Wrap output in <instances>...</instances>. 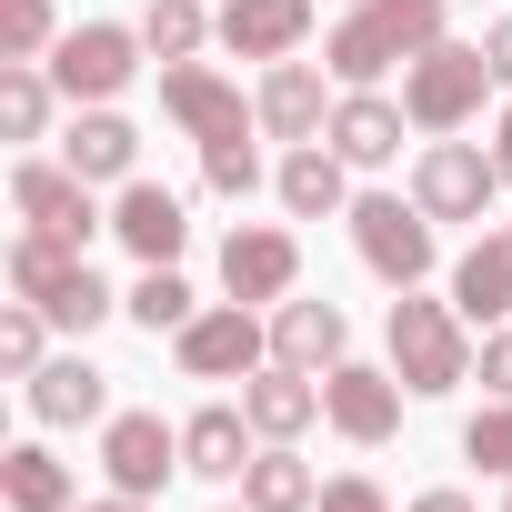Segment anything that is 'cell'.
I'll list each match as a JSON object with an SVG mask.
<instances>
[{"mask_svg":"<svg viewBox=\"0 0 512 512\" xmlns=\"http://www.w3.org/2000/svg\"><path fill=\"white\" fill-rule=\"evenodd\" d=\"M432 41H442V0H362V11L322 41V71L342 91H382V71L392 61H422Z\"/></svg>","mask_w":512,"mask_h":512,"instance_id":"6da1fadb","label":"cell"},{"mask_svg":"<svg viewBox=\"0 0 512 512\" xmlns=\"http://www.w3.org/2000/svg\"><path fill=\"white\" fill-rule=\"evenodd\" d=\"M382 332H392V372H402V392H412V402H442V392H462V382H472V322H462L452 302L402 292Z\"/></svg>","mask_w":512,"mask_h":512,"instance_id":"7a4b0ae2","label":"cell"},{"mask_svg":"<svg viewBox=\"0 0 512 512\" xmlns=\"http://www.w3.org/2000/svg\"><path fill=\"white\" fill-rule=\"evenodd\" d=\"M482 91H502L492 81V61H482V41H432L422 61H402V111H412V131H462L472 111H482Z\"/></svg>","mask_w":512,"mask_h":512,"instance_id":"3957f363","label":"cell"},{"mask_svg":"<svg viewBox=\"0 0 512 512\" xmlns=\"http://www.w3.org/2000/svg\"><path fill=\"white\" fill-rule=\"evenodd\" d=\"M342 221H352V251H362V262H372L392 292H422V272L442 262L432 211H422V201H402V191H362Z\"/></svg>","mask_w":512,"mask_h":512,"instance_id":"277c9868","label":"cell"},{"mask_svg":"<svg viewBox=\"0 0 512 512\" xmlns=\"http://www.w3.org/2000/svg\"><path fill=\"white\" fill-rule=\"evenodd\" d=\"M171 352H181L191 382H251V372L272 362V322L251 312V302H211V312H191L171 332Z\"/></svg>","mask_w":512,"mask_h":512,"instance_id":"5b68a950","label":"cell"},{"mask_svg":"<svg viewBox=\"0 0 512 512\" xmlns=\"http://www.w3.org/2000/svg\"><path fill=\"white\" fill-rule=\"evenodd\" d=\"M141 51H151L141 31H121V21H81V31L51 41V81H61L71 111H91V101H121V91H131Z\"/></svg>","mask_w":512,"mask_h":512,"instance_id":"8992f818","label":"cell"},{"mask_svg":"<svg viewBox=\"0 0 512 512\" xmlns=\"http://www.w3.org/2000/svg\"><path fill=\"white\" fill-rule=\"evenodd\" d=\"M412 201L432 211V221H492V201H502V161L482 151V141H422V161H412Z\"/></svg>","mask_w":512,"mask_h":512,"instance_id":"52a82bcc","label":"cell"},{"mask_svg":"<svg viewBox=\"0 0 512 512\" xmlns=\"http://www.w3.org/2000/svg\"><path fill=\"white\" fill-rule=\"evenodd\" d=\"M11 211H21V231H51V241H71V251H91V231H111L101 201H91V181H81L71 161H21V171H11Z\"/></svg>","mask_w":512,"mask_h":512,"instance_id":"ba28073f","label":"cell"},{"mask_svg":"<svg viewBox=\"0 0 512 512\" xmlns=\"http://www.w3.org/2000/svg\"><path fill=\"white\" fill-rule=\"evenodd\" d=\"M161 111L191 141H231V131H262V101H241L211 61H161Z\"/></svg>","mask_w":512,"mask_h":512,"instance_id":"9c48e42d","label":"cell"},{"mask_svg":"<svg viewBox=\"0 0 512 512\" xmlns=\"http://www.w3.org/2000/svg\"><path fill=\"white\" fill-rule=\"evenodd\" d=\"M322 422L342 432V442H392L402 432V372H372V362H332L322 372Z\"/></svg>","mask_w":512,"mask_h":512,"instance_id":"30bf717a","label":"cell"},{"mask_svg":"<svg viewBox=\"0 0 512 512\" xmlns=\"http://www.w3.org/2000/svg\"><path fill=\"white\" fill-rule=\"evenodd\" d=\"M101 472H111V492H161L171 472H181V422H161V412H111L101 422Z\"/></svg>","mask_w":512,"mask_h":512,"instance_id":"8fae6325","label":"cell"},{"mask_svg":"<svg viewBox=\"0 0 512 512\" xmlns=\"http://www.w3.org/2000/svg\"><path fill=\"white\" fill-rule=\"evenodd\" d=\"M292 282H302V241H292V231L241 221V231L221 241V292H231V302H292Z\"/></svg>","mask_w":512,"mask_h":512,"instance_id":"7c38bea8","label":"cell"},{"mask_svg":"<svg viewBox=\"0 0 512 512\" xmlns=\"http://www.w3.org/2000/svg\"><path fill=\"white\" fill-rule=\"evenodd\" d=\"M262 131L272 141H322L332 131V81H322V61H272L262 71Z\"/></svg>","mask_w":512,"mask_h":512,"instance_id":"4fadbf2b","label":"cell"},{"mask_svg":"<svg viewBox=\"0 0 512 512\" xmlns=\"http://www.w3.org/2000/svg\"><path fill=\"white\" fill-rule=\"evenodd\" d=\"M241 412H251V432H262V442H302V432L322 422V372L262 362V372L241 382Z\"/></svg>","mask_w":512,"mask_h":512,"instance_id":"5bb4252c","label":"cell"},{"mask_svg":"<svg viewBox=\"0 0 512 512\" xmlns=\"http://www.w3.org/2000/svg\"><path fill=\"white\" fill-rule=\"evenodd\" d=\"M312 41V0H221V51L241 61H292Z\"/></svg>","mask_w":512,"mask_h":512,"instance_id":"9a60e30c","label":"cell"},{"mask_svg":"<svg viewBox=\"0 0 512 512\" xmlns=\"http://www.w3.org/2000/svg\"><path fill=\"white\" fill-rule=\"evenodd\" d=\"M111 231H121V251H131V262H181V241H191L181 191H161V181H121Z\"/></svg>","mask_w":512,"mask_h":512,"instance_id":"2e32d148","label":"cell"},{"mask_svg":"<svg viewBox=\"0 0 512 512\" xmlns=\"http://www.w3.org/2000/svg\"><path fill=\"white\" fill-rule=\"evenodd\" d=\"M251 412L241 402H201L191 422H181V472H201V482H241L251 472Z\"/></svg>","mask_w":512,"mask_h":512,"instance_id":"e0dca14e","label":"cell"},{"mask_svg":"<svg viewBox=\"0 0 512 512\" xmlns=\"http://www.w3.org/2000/svg\"><path fill=\"white\" fill-rule=\"evenodd\" d=\"M402 121H412L402 101H382V91H342V101H332V131H322V141H332V151H342L352 171H382V161H402Z\"/></svg>","mask_w":512,"mask_h":512,"instance_id":"ac0fdd59","label":"cell"},{"mask_svg":"<svg viewBox=\"0 0 512 512\" xmlns=\"http://www.w3.org/2000/svg\"><path fill=\"white\" fill-rule=\"evenodd\" d=\"M61 161H71L81 181H141V131H131L111 101H91V111H71V131H61Z\"/></svg>","mask_w":512,"mask_h":512,"instance_id":"d6986e66","label":"cell"},{"mask_svg":"<svg viewBox=\"0 0 512 512\" xmlns=\"http://www.w3.org/2000/svg\"><path fill=\"white\" fill-rule=\"evenodd\" d=\"M272 181H282V211H292V221H332V211H352V161H342L332 141H292Z\"/></svg>","mask_w":512,"mask_h":512,"instance_id":"ffe728a7","label":"cell"},{"mask_svg":"<svg viewBox=\"0 0 512 512\" xmlns=\"http://www.w3.org/2000/svg\"><path fill=\"white\" fill-rule=\"evenodd\" d=\"M272 362H292V372H332V362H352V322H342V302H272Z\"/></svg>","mask_w":512,"mask_h":512,"instance_id":"44dd1931","label":"cell"},{"mask_svg":"<svg viewBox=\"0 0 512 512\" xmlns=\"http://www.w3.org/2000/svg\"><path fill=\"white\" fill-rule=\"evenodd\" d=\"M31 422H51V432H81V422H111V372H91L81 352L41 362V372H31Z\"/></svg>","mask_w":512,"mask_h":512,"instance_id":"7402d4cb","label":"cell"},{"mask_svg":"<svg viewBox=\"0 0 512 512\" xmlns=\"http://www.w3.org/2000/svg\"><path fill=\"white\" fill-rule=\"evenodd\" d=\"M452 312H462L472 332L512 322V231H482L462 262H452Z\"/></svg>","mask_w":512,"mask_h":512,"instance_id":"603a6c76","label":"cell"},{"mask_svg":"<svg viewBox=\"0 0 512 512\" xmlns=\"http://www.w3.org/2000/svg\"><path fill=\"white\" fill-rule=\"evenodd\" d=\"M0 502H11V512H81V482L41 442H11V452H0Z\"/></svg>","mask_w":512,"mask_h":512,"instance_id":"cb8c5ba5","label":"cell"},{"mask_svg":"<svg viewBox=\"0 0 512 512\" xmlns=\"http://www.w3.org/2000/svg\"><path fill=\"white\" fill-rule=\"evenodd\" d=\"M241 502H251V512H312L322 482H312V462H302L292 442H262V452H251V472H241Z\"/></svg>","mask_w":512,"mask_h":512,"instance_id":"d4e9b609","label":"cell"},{"mask_svg":"<svg viewBox=\"0 0 512 512\" xmlns=\"http://www.w3.org/2000/svg\"><path fill=\"white\" fill-rule=\"evenodd\" d=\"M51 101H61L51 61H0V131H11V141H41L51 131Z\"/></svg>","mask_w":512,"mask_h":512,"instance_id":"484cf974","label":"cell"},{"mask_svg":"<svg viewBox=\"0 0 512 512\" xmlns=\"http://www.w3.org/2000/svg\"><path fill=\"white\" fill-rule=\"evenodd\" d=\"M81 262H91V251H71V241H51V231H21V241H11V302H51Z\"/></svg>","mask_w":512,"mask_h":512,"instance_id":"4316f807","label":"cell"},{"mask_svg":"<svg viewBox=\"0 0 512 512\" xmlns=\"http://www.w3.org/2000/svg\"><path fill=\"white\" fill-rule=\"evenodd\" d=\"M121 312H131V322H141V332L161 342V332H181V322H191L201 302H191V282H181L171 262H141V282L121 292Z\"/></svg>","mask_w":512,"mask_h":512,"instance_id":"83f0119b","label":"cell"},{"mask_svg":"<svg viewBox=\"0 0 512 512\" xmlns=\"http://www.w3.org/2000/svg\"><path fill=\"white\" fill-rule=\"evenodd\" d=\"M141 41H151V61H191L201 41H221V21L201 11V0H151V11H141Z\"/></svg>","mask_w":512,"mask_h":512,"instance_id":"f1b7e54d","label":"cell"},{"mask_svg":"<svg viewBox=\"0 0 512 512\" xmlns=\"http://www.w3.org/2000/svg\"><path fill=\"white\" fill-rule=\"evenodd\" d=\"M201 191H221V201H251V191H262V151H251V131L201 141Z\"/></svg>","mask_w":512,"mask_h":512,"instance_id":"f546056e","label":"cell"},{"mask_svg":"<svg viewBox=\"0 0 512 512\" xmlns=\"http://www.w3.org/2000/svg\"><path fill=\"white\" fill-rule=\"evenodd\" d=\"M41 312H51V332H101V322H111L121 302H111V282H101V272L81 262V272H71V282H61V292H51Z\"/></svg>","mask_w":512,"mask_h":512,"instance_id":"4dcf8cb0","label":"cell"},{"mask_svg":"<svg viewBox=\"0 0 512 512\" xmlns=\"http://www.w3.org/2000/svg\"><path fill=\"white\" fill-rule=\"evenodd\" d=\"M41 342H51V312H41V302H11V312H0V372H21V382H31V372L51 362Z\"/></svg>","mask_w":512,"mask_h":512,"instance_id":"1f68e13d","label":"cell"},{"mask_svg":"<svg viewBox=\"0 0 512 512\" xmlns=\"http://www.w3.org/2000/svg\"><path fill=\"white\" fill-rule=\"evenodd\" d=\"M51 41H61L51 0H0V61H41Z\"/></svg>","mask_w":512,"mask_h":512,"instance_id":"d6a6232c","label":"cell"},{"mask_svg":"<svg viewBox=\"0 0 512 512\" xmlns=\"http://www.w3.org/2000/svg\"><path fill=\"white\" fill-rule=\"evenodd\" d=\"M462 462H482V472L512 482V402H482V412L462 422Z\"/></svg>","mask_w":512,"mask_h":512,"instance_id":"836d02e7","label":"cell"},{"mask_svg":"<svg viewBox=\"0 0 512 512\" xmlns=\"http://www.w3.org/2000/svg\"><path fill=\"white\" fill-rule=\"evenodd\" d=\"M312 512H392V502H382V482H372V472H342V482H322V502H312Z\"/></svg>","mask_w":512,"mask_h":512,"instance_id":"e575fe53","label":"cell"},{"mask_svg":"<svg viewBox=\"0 0 512 512\" xmlns=\"http://www.w3.org/2000/svg\"><path fill=\"white\" fill-rule=\"evenodd\" d=\"M472 372L492 382V402H512V332H502V322L482 332V352H472Z\"/></svg>","mask_w":512,"mask_h":512,"instance_id":"d590c367","label":"cell"},{"mask_svg":"<svg viewBox=\"0 0 512 512\" xmlns=\"http://www.w3.org/2000/svg\"><path fill=\"white\" fill-rule=\"evenodd\" d=\"M482 61H492V81L512 91V21H492V31H482Z\"/></svg>","mask_w":512,"mask_h":512,"instance_id":"8d00e7d4","label":"cell"},{"mask_svg":"<svg viewBox=\"0 0 512 512\" xmlns=\"http://www.w3.org/2000/svg\"><path fill=\"white\" fill-rule=\"evenodd\" d=\"M402 512H472V492H452V482H432V492H412Z\"/></svg>","mask_w":512,"mask_h":512,"instance_id":"74e56055","label":"cell"},{"mask_svg":"<svg viewBox=\"0 0 512 512\" xmlns=\"http://www.w3.org/2000/svg\"><path fill=\"white\" fill-rule=\"evenodd\" d=\"M492 161H502V191H512V101H502V121H492Z\"/></svg>","mask_w":512,"mask_h":512,"instance_id":"f35d334b","label":"cell"},{"mask_svg":"<svg viewBox=\"0 0 512 512\" xmlns=\"http://www.w3.org/2000/svg\"><path fill=\"white\" fill-rule=\"evenodd\" d=\"M81 512H151L141 492H111V502H81Z\"/></svg>","mask_w":512,"mask_h":512,"instance_id":"ab89813d","label":"cell"},{"mask_svg":"<svg viewBox=\"0 0 512 512\" xmlns=\"http://www.w3.org/2000/svg\"><path fill=\"white\" fill-rule=\"evenodd\" d=\"M502 512H512V482H502Z\"/></svg>","mask_w":512,"mask_h":512,"instance_id":"60d3db41","label":"cell"},{"mask_svg":"<svg viewBox=\"0 0 512 512\" xmlns=\"http://www.w3.org/2000/svg\"><path fill=\"white\" fill-rule=\"evenodd\" d=\"M241 512H251V502H241Z\"/></svg>","mask_w":512,"mask_h":512,"instance_id":"b9f144b4","label":"cell"}]
</instances>
